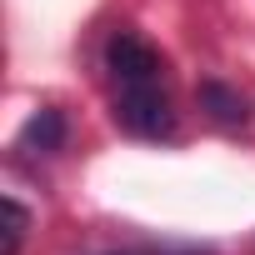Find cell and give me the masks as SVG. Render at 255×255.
<instances>
[{
	"mask_svg": "<svg viewBox=\"0 0 255 255\" xmlns=\"http://www.w3.org/2000/svg\"><path fill=\"white\" fill-rule=\"evenodd\" d=\"M25 235H30V210L15 195H5V245H0V255H20Z\"/></svg>",
	"mask_w": 255,
	"mask_h": 255,
	"instance_id": "4",
	"label": "cell"
},
{
	"mask_svg": "<svg viewBox=\"0 0 255 255\" xmlns=\"http://www.w3.org/2000/svg\"><path fill=\"white\" fill-rule=\"evenodd\" d=\"M105 255H210L200 245H130V250H105Z\"/></svg>",
	"mask_w": 255,
	"mask_h": 255,
	"instance_id": "5",
	"label": "cell"
},
{
	"mask_svg": "<svg viewBox=\"0 0 255 255\" xmlns=\"http://www.w3.org/2000/svg\"><path fill=\"white\" fill-rule=\"evenodd\" d=\"M100 60H105L110 105H115L120 130H130L140 140H170L175 135V100L165 85L160 50L135 30H110Z\"/></svg>",
	"mask_w": 255,
	"mask_h": 255,
	"instance_id": "1",
	"label": "cell"
},
{
	"mask_svg": "<svg viewBox=\"0 0 255 255\" xmlns=\"http://www.w3.org/2000/svg\"><path fill=\"white\" fill-rule=\"evenodd\" d=\"M200 110L215 120V125H225V130H240V125L250 120V100L235 90V85H225V80H200Z\"/></svg>",
	"mask_w": 255,
	"mask_h": 255,
	"instance_id": "3",
	"label": "cell"
},
{
	"mask_svg": "<svg viewBox=\"0 0 255 255\" xmlns=\"http://www.w3.org/2000/svg\"><path fill=\"white\" fill-rule=\"evenodd\" d=\"M65 135H70V120H65V110L45 105V110H35V115L20 125L15 150H20V155H55V150H65Z\"/></svg>",
	"mask_w": 255,
	"mask_h": 255,
	"instance_id": "2",
	"label": "cell"
}]
</instances>
